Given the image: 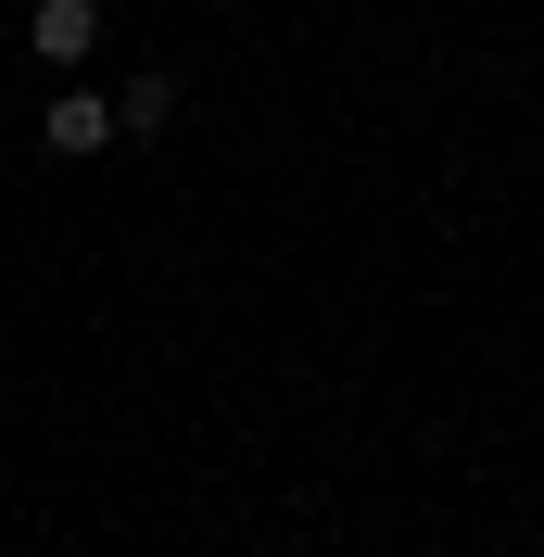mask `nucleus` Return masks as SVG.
<instances>
[{
    "label": "nucleus",
    "mask_w": 544,
    "mask_h": 557,
    "mask_svg": "<svg viewBox=\"0 0 544 557\" xmlns=\"http://www.w3.org/2000/svg\"><path fill=\"white\" fill-rule=\"evenodd\" d=\"M38 139H51V152H64V165H89V152H102V139H127V114H114L102 89H64V102L38 114Z\"/></svg>",
    "instance_id": "nucleus-2"
},
{
    "label": "nucleus",
    "mask_w": 544,
    "mask_h": 557,
    "mask_svg": "<svg viewBox=\"0 0 544 557\" xmlns=\"http://www.w3.org/2000/svg\"><path fill=\"white\" fill-rule=\"evenodd\" d=\"M26 51L51 76H89V51H102V0H38V13H26Z\"/></svg>",
    "instance_id": "nucleus-1"
},
{
    "label": "nucleus",
    "mask_w": 544,
    "mask_h": 557,
    "mask_svg": "<svg viewBox=\"0 0 544 557\" xmlns=\"http://www.w3.org/2000/svg\"><path fill=\"white\" fill-rule=\"evenodd\" d=\"M114 114H127V139H152V127L177 114V76H165V64H139L127 89H114Z\"/></svg>",
    "instance_id": "nucleus-3"
}]
</instances>
